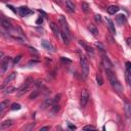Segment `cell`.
I'll use <instances>...</instances> for the list:
<instances>
[{
	"mask_svg": "<svg viewBox=\"0 0 131 131\" xmlns=\"http://www.w3.org/2000/svg\"><path fill=\"white\" fill-rule=\"evenodd\" d=\"M106 73L108 75V78H109V81L111 83L113 89L115 90L118 94H122L123 92V86L122 84L120 83V81L118 80L117 76L114 74V72L111 70V69H106Z\"/></svg>",
	"mask_w": 131,
	"mask_h": 131,
	"instance_id": "obj_1",
	"label": "cell"
},
{
	"mask_svg": "<svg viewBox=\"0 0 131 131\" xmlns=\"http://www.w3.org/2000/svg\"><path fill=\"white\" fill-rule=\"evenodd\" d=\"M33 83V78L32 77H28L26 79V81H25V83H24L19 88V90H18V95H23V94H25L27 91L29 90V88H30V86L31 84Z\"/></svg>",
	"mask_w": 131,
	"mask_h": 131,
	"instance_id": "obj_2",
	"label": "cell"
},
{
	"mask_svg": "<svg viewBox=\"0 0 131 131\" xmlns=\"http://www.w3.org/2000/svg\"><path fill=\"white\" fill-rule=\"evenodd\" d=\"M80 64H81V68H82V74H83L84 78H86L89 73V65H88V61L84 55L80 56Z\"/></svg>",
	"mask_w": 131,
	"mask_h": 131,
	"instance_id": "obj_3",
	"label": "cell"
},
{
	"mask_svg": "<svg viewBox=\"0 0 131 131\" xmlns=\"http://www.w3.org/2000/svg\"><path fill=\"white\" fill-rule=\"evenodd\" d=\"M60 28H61V32H63V33H65L66 35H67L69 38H70V36H71L70 28H69L67 20H66V19L64 18L63 15H61L60 18Z\"/></svg>",
	"mask_w": 131,
	"mask_h": 131,
	"instance_id": "obj_4",
	"label": "cell"
},
{
	"mask_svg": "<svg viewBox=\"0 0 131 131\" xmlns=\"http://www.w3.org/2000/svg\"><path fill=\"white\" fill-rule=\"evenodd\" d=\"M88 98H89V94H88V91L84 89L82 90V93H81V97H80V106L81 108H85L86 105L88 102Z\"/></svg>",
	"mask_w": 131,
	"mask_h": 131,
	"instance_id": "obj_5",
	"label": "cell"
},
{
	"mask_svg": "<svg viewBox=\"0 0 131 131\" xmlns=\"http://www.w3.org/2000/svg\"><path fill=\"white\" fill-rule=\"evenodd\" d=\"M101 61H102V65L103 67H105L106 69H113V64L112 61L110 60V58L106 55L105 53H102V57H101Z\"/></svg>",
	"mask_w": 131,
	"mask_h": 131,
	"instance_id": "obj_6",
	"label": "cell"
},
{
	"mask_svg": "<svg viewBox=\"0 0 131 131\" xmlns=\"http://www.w3.org/2000/svg\"><path fill=\"white\" fill-rule=\"evenodd\" d=\"M16 77V73H15V72H13V73H11V74H9L7 77H6V79L4 80V82H3V84L0 86V89H3V88H5V86L7 85V84H9L10 82H11L12 80H15V78Z\"/></svg>",
	"mask_w": 131,
	"mask_h": 131,
	"instance_id": "obj_7",
	"label": "cell"
},
{
	"mask_svg": "<svg viewBox=\"0 0 131 131\" xmlns=\"http://www.w3.org/2000/svg\"><path fill=\"white\" fill-rule=\"evenodd\" d=\"M19 13L20 16H27L29 15H32L33 11L32 10H30L27 6H20V7L19 8Z\"/></svg>",
	"mask_w": 131,
	"mask_h": 131,
	"instance_id": "obj_8",
	"label": "cell"
},
{
	"mask_svg": "<svg viewBox=\"0 0 131 131\" xmlns=\"http://www.w3.org/2000/svg\"><path fill=\"white\" fill-rule=\"evenodd\" d=\"M79 43H80V45L83 46V48H84V49H85L86 51H87V53L89 54V55H90V56H93V55H94V50L92 49V48H91L90 46H89V45H87V44H86V43L84 42V41L80 40V41H79Z\"/></svg>",
	"mask_w": 131,
	"mask_h": 131,
	"instance_id": "obj_9",
	"label": "cell"
},
{
	"mask_svg": "<svg viewBox=\"0 0 131 131\" xmlns=\"http://www.w3.org/2000/svg\"><path fill=\"white\" fill-rule=\"evenodd\" d=\"M106 25H108V28L110 30V32H111L112 34H115L116 29H115V25H114L113 20L111 19H109V18H106Z\"/></svg>",
	"mask_w": 131,
	"mask_h": 131,
	"instance_id": "obj_10",
	"label": "cell"
},
{
	"mask_svg": "<svg viewBox=\"0 0 131 131\" xmlns=\"http://www.w3.org/2000/svg\"><path fill=\"white\" fill-rule=\"evenodd\" d=\"M9 61H10V57L9 56L3 58V60H2V63H1V66H0V67H1V71L2 72H5L6 70H7Z\"/></svg>",
	"mask_w": 131,
	"mask_h": 131,
	"instance_id": "obj_11",
	"label": "cell"
},
{
	"mask_svg": "<svg viewBox=\"0 0 131 131\" xmlns=\"http://www.w3.org/2000/svg\"><path fill=\"white\" fill-rule=\"evenodd\" d=\"M12 121L11 120H6V121H3L2 123H0V130H5L8 129L9 127L12 126Z\"/></svg>",
	"mask_w": 131,
	"mask_h": 131,
	"instance_id": "obj_12",
	"label": "cell"
},
{
	"mask_svg": "<svg viewBox=\"0 0 131 131\" xmlns=\"http://www.w3.org/2000/svg\"><path fill=\"white\" fill-rule=\"evenodd\" d=\"M0 25H1L3 28L5 29H10L11 28V24L7 19H4V18H0Z\"/></svg>",
	"mask_w": 131,
	"mask_h": 131,
	"instance_id": "obj_13",
	"label": "cell"
},
{
	"mask_svg": "<svg viewBox=\"0 0 131 131\" xmlns=\"http://www.w3.org/2000/svg\"><path fill=\"white\" fill-rule=\"evenodd\" d=\"M116 22H117L118 25L122 26V25H124V24L127 22V19H126V16L124 15H119L116 16Z\"/></svg>",
	"mask_w": 131,
	"mask_h": 131,
	"instance_id": "obj_14",
	"label": "cell"
},
{
	"mask_svg": "<svg viewBox=\"0 0 131 131\" xmlns=\"http://www.w3.org/2000/svg\"><path fill=\"white\" fill-rule=\"evenodd\" d=\"M50 28L51 30L53 31V33H54V35H55V37H60V28L57 27V25L55 23H50Z\"/></svg>",
	"mask_w": 131,
	"mask_h": 131,
	"instance_id": "obj_15",
	"label": "cell"
},
{
	"mask_svg": "<svg viewBox=\"0 0 131 131\" xmlns=\"http://www.w3.org/2000/svg\"><path fill=\"white\" fill-rule=\"evenodd\" d=\"M119 7L117 5H110L108 8H106V10H108V12L110 13V15H115V13H117L119 11Z\"/></svg>",
	"mask_w": 131,
	"mask_h": 131,
	"instance_id": "obj_16",
	"label": "cell"
},
{
	"mask_svg": "<svg viewBox=\"0 0 131 131\" xmlns=\"http://www.w3.org/2000/svg\"><path fill=\"white\" fill-rule=\"evenodd\" d=\"M52 103H53V101H52V99L51 98H45V101H44L43 103L41 105V109L45 110L46 108H48V106H50Z\"/></svg>",
	"mask_w": 131,
	"mask_h": 131,
	"instance_id": "obj_17",
	"label": "cell"
},
{
	"mask_svg": "<svg viewBox=\"0 0 131 131\" xmlns=\"http://www.w3.org/2000/svg\"><path fill=\"white\" fill-rule=\"evenodd\" d=\"M66 5H67V8L69 11L74 12L75 11V4L74 2H72L71 0H66Z\"/></svg>",
	"mask_w": 131,
	"mask_h": 131,
	"instance_id": "obj_18",
	"label": "cell"
},
{
	"mask_svg": "<svg viewBox=\"0 0 131 131\" xmlns=\"http://www.w3.org/2000/svg\"><path fill=\"white\" fill-rule=\"evenodd\" d=\"M88 30L90 31V33H92V35L97 36V34H98V30H97V28H96V26H95V25H92V24H90V25L88 26Z\"/></svg>",
	"mask_w": 131,
	"mask_h": 131,
	"instance_id": "obj_19",
	"label": "cell"
},
{
	"mask_svg": "<svg viewBox=\"0 0 131 131\" xmlns=\"http://www.w3.org/2000/svg\"><path fill=\"white\" fill-rule=\"evenodd\" d=\"M41 44H42V46H43L44 48H45V49H47V50H53V46L49 43V41H47V40H43L42 42H41Z\"/></svg>",
	"mask_w": 131,
	"mask_h": 131,
	"instance_id": "obj_20",
	"label": "cell"
},
{
	"mask_svg": "<svg viewBox=\"0 0 131 131\" xmlns=\"http://www.w3.org/2000/svg\"><path fill=\"white\" fill-rule=\"evenodd\" d=\"M8 101H2V102H0V113L3 112L4 110L8 106Z\"/></svg>",
	"mask_w": 131,
	"mask_h": 131,
	"instance_id": "obj_21",
	"label": "cell"
},
{
	"mask_svg": "<svg viewBox=\"0 0 131 131\" xmlns=\"http://www.w3.org/2000/svg\"><path fill=\"white\" fill-rule=\"evenodd\" d=\"M81 7H82V10H83L84 12H89V5H88V3H86V2H82V4H81Z\"/></svg>",
	"mask_w": 131,
	"mask_h": 131,
	"instance_id": "obj_22",
	"label": "cell"
},
{
	"mask_svg": "<svg viewBox=\"0 0 131 131\" xmlns=\"http://www.w3.org/2000/svg\"><path fill=\"white\" fill-rule=\"evenodd\" d=\"M60 36L61 37H63V40H64V43L65 44H67V45H68V44L69 43H70V38H69L67 35H66V34L65 33H63V32H60Z\"/></svg>",
	"mask_w": 131,
	"mask_h": 131,
	"instance_id": "obj_23",
	"label": "cell"
},
{
	"mask_svg": "<svg viewBox=\"0 0 131 131\" xmlns=\"http://www.w3.org/2000/svg\"><path fill=\"white\" fill-rule=\"evenodd\" d=\"M41 86H42V81L41 80H37L34 82V87H35L36 90H38L39 88H41Z\"/></svg>",
	"mask_w": 131,
	"mask_h": 131,
	"instance_id": "obj_24",
	"label": "cell"
},
{
	"mask_svg": "<svg viewBox=\"0 0 131 131\" xmlns=\"http://www.w3.org/2000/svg\"><path fill=\"white\" fill-rule=\"evenodd\" d=\"M126 81L128 85H130L131 83V71H127L126 70Z\"/></svg>",
	"mask_w": 131,
	"mask_h": 131,
	"instance_id": "obj_25",
	"label": "cell"
},
{
	"mask_svg": "<svg viewBox=\"0 0 131 131\" xmlns=\"http://www.w3.org/2000/svg\"><path fill=\"white\" fill-rule=\"evenodd\" d=\"M16 90L15 87H13V86H11V87H7L6 88V91H5V93L6 94H10V93H13Z\"/></svg>",
	"mask_w": 131,
	"mask_h": 131,
	"instance_id": "obj_26",
	"label": "cell"
},
{
	"mask_svg": "<svg viewBox=\"0 0 131 131\" xmlns=\"http://www.w3.org/2000/svg\"><path fill=\"white\" fill-rule=\"evenodd\" d=\"M96 81H97L98 85H102L103 84V80H102V78H101V75L98 74V73H97V75H96Z\"/></svg>",
	"mask_w": 131,
	"mask_h": 131,
	"instance_id": "obj_27",
	"label": "cell"
},
{
	"mask_svg": "<svg viewBox=\"0 0 131 131\" xmlns=\"http://www.w3.org/2000/svg\"><path fill=\"white\" fill-rule=\"evenodd\" d=\"M22 108V106L20 105V103H12L11 105V110L12 111H15V110H20Z\"/></svg>",
	"mask_w": 131,
	"mask_h": 131,
	"instance_id": "obj_28",
	"label": "cell"
},
{
	"mask_svg": "<svg viewBox=\"0 0 131 131\" xmlns=\"http://www.w3.org/2000/svg\"><path fill=\"white\" fill-rule=\"evenodd\" d=\"M38 95H39V91H38V90H35V91L33 92V93H31V94H30L29 98H30V99H34V98H36Z\"/></svg>",
	"mask_w": 131,
	"mask_h": 131,
	"instance_id": "obj_29",
	"label": "cell"
},
{
	"mask_svg": "<svg viewBox=\"0 0 131 131\" xmlns=\"http://www.w3.org/2000/svg\"><path fill=\"white\" fill-rule=\"evenodd\" d=\"M125 110H126V116L129 117L130 116V105L128 101H126V106H125Z\"/></svg>",
	"mask_w": 131,
	"mask_h": 131,
	"instance_id": "obj_30",
	"label": "cell"
},
{
	"mask_svg": "<svg viewBox=\"0 0 131 131\" xmlns=\"http://www.w3.org/2000/svg\"><path fill=\"white\" fill-rule=\"evenodd\" d=\"M60 110V105H54L53 106H52V113H57L58 111Z\"/></svg>",
	"mask_w": 131,
	"mask_h": 131,
	"instance_id": "obj_31",
	"label": "cell"
},
{
	"mask_svg": "<svg viewBox=\"0 0 131 131\" xmlns=\"http://www.w3.org/2000/svg\"><path fill=\"white\" fill-rule=\"evenodd\" d=\"M95 129H96V127L92 125H87L83 127V130H95Z\"/></svg>",
	"mask_w": 131,
	"mask_h": 131,
	"instance_id": "obj_32",
	"label": "cell"
},
{
	"mask_svg": "<svg viewBox=\"0 0 131 131\" xmlns=\"http://www.w3.org/2000/svg\"><path fill=\"white\" fill-rule=\"evenodd\" d=\"M60 97H61V94L60 93H58V94H56L55 96H54V98L52 99V101H53V103H56L60 99Z\"/></svg>",
	"mask_w": 131,
	"mask_h": 131,
	"instance_id": "obj_33",
	"label": "cell"
},
{
	"mask_svg": "<svg viewBox=\"0 0 131 131\" xmlns=\"http://www.w3.org/2000/svg\"><path fill=\"white\" fill-rule=\"evenodd\" d=\"M94 20H95L96 23L101 24V15H94Z\"/></svg>",
	"mask_w": 131,
	"mask_h": 131,
	"instance_id": "obj_34",
	"label": "cell"
},
{
	"mask_svg": "<svg viewBox=\"0 0 131 131\" xmlns=\"http://www.w3.org/2000/svg\"><path fill=\"white\" fill-rule=\"evenodd\" d=\"M60 60L63 61V63H65V64H71V63H72L71 60H68V58H66V57H64V56L60 57Z\"/></svg>",
	"mask_w": 131,
	"mask_h": 131,
	"instance_id": "obj_35",
	"label": "cell"
},
{
	"mask_svg": "<svg viewBox=\"0 0 131 131\" xmlns=\"http://www.w3.org/2000/svg\"><path fill=\"white\" fill-rule=\"evenodd\" d=\"M95 45H96V47H98V48H99V50L101 51V53H103V52H105V50H103V49H105V48H103V46L101 45V43L96 42V43H95Z\"/></svg>",
	"mask_w": 131,
	"mask_h": 131,
	"instance_id": "obj_36",
	"label": "cell"
},
{
	"mask_svg": "<svg viewBox=\"0 0 131 131\" xmlns=\"http://www.w3.org/2000/svg\"><path fill=\"white\" fill-rule=\"evenodd\" d=\"M20 58H22V55H18V56H16L15 60H13V65H16V64H18L19 61L20 60Z\"/></svg>",
	"mask_w": 131,
	"mask_h": 131,
	"instance_id": "obj_37",
	"label": "cell"
},
{
	"mask_svg": "<svg viewBox=\"0 0 131 131\" xmlns=\"http://www.w3.org/2000/svg\"><path fill=\"white\" fill-rule=\"evenodd\" d=\"M29 50H30V52H31V53H34V54H36V55L38 54V51L35 49V48H33V47H29Z\"/></svg>",
	"mask_w": 131,
	"mask_h": 131,
	"instance_id": "obj_38",
	"label": "cell"
},
{
	"mask_svg": "<svg viewBox=\"0 0 131 131\" xmlns=\"http://www.w3.org/2000/svg\"><path fill=\"white\" fill-rule=\"evenodd\" d=\"M7 7H8L10 10H11V11H13V12H15V13H16V12H18V10H16L15 7H13L12 5H7Z\"/></svg>",
	"mask_w": 131,
	"mask_h": 131,
	"instance_id": "obj_39",
	"label": "cell"
},
{
	"mask_svg": "<svg viewBox=\"0 0 131 131\" xmlns=\"http://www.w3.org/2000/svg\"><path fill=\"white\" fill-rule=\"evenodd\" d=\"M126 70L127 71H131V64H130V61H127V63H126Z\"/></svg>",
	"mask_w": 131,
	"mask_h": 131,
	"instance_id": "obj_40",
	"label": "cell"
},
{
	"mask_svg": "<svg viewBox=\"0 0 131 131\" xmlns=\"http://www.w3.org/2000/svg\"><path fill=\"white\" fill-rule=\"evenodd\" d=\"M50 128H51L50 126H44V127H41L39 130H40V131H44V130H49Z\"/></svg>",
	"mask_w": 131,
	"mask_h": 131,
	"instance_id": "obj_41",
	"label": "cell"
},
{
	"mask_svg": "<svg viewBox=\"0 0 131 131\" xmlns=\"http://www.w3.org/2000/svg\"><path fill=\"white\" fill-rule=\"evenodd\" d=\"M42 23H43V18H41V16H40V18L36 20V24H37V25H40V24H42Z\"/></svg>",
	"mask_w": 131,
	"mask_h": 131,
	"instance_id": "obj_42",
	"label": "cell"
},
{
	"mask_svg": "<svg viewBox=\"0 0 131 131\" xmlns=\"http://www.w3.org/2000/svg\"><path fill=\"white\" fill-rule=\"evenodd\" d=\"M69 128H70V129H72V130H75L76 129V126L75 125H72V124H69Z\"/></svg>",
	"mask_w": 131,
	"mask_h": 131,
	"instance_id": "obj_43",
	"label": "cell"
},
{
	"mask_svg": "<svg viewBox=\"0 0 131 131\" xmlns=\"http://www.w3.org/2000/svg\"><path fill=\"white\" fill-rule=\"evenodd\" d=\"M32 128H34V124H31L30 126H28V127H26L25 129H27V130H30V129H32Z\"/></svg>",
	"mask_w": 131,
	"mask_h": 131,
	"instance_id": "obj_44",
	"label": "cell"
},
{
	"mask_svg": "<svg viewBox=\"0 0 131 131\" xmlns=\"http://www.w3.org/2000/svg\"><path fill=\"white\" fill-rule=\"evenodd\" d=\"M37 63H39V61H38V60H30L29 61V65H34V64H37Z\"/></svg>",
	"mask_w": 131,
	"mask_h": 131,
	"instance_id": "obj_45",
	"label": "cell"
},
{
	"mask_svg": "<svg viewBox=\"0 0 131 131\" xmlns=\"http://www.w3.org/2000/svg\"><path fill=\"white\" fill-rule=\"evenodd\" d=\"M3 56H4V54H3L2 51H0V60H1L2 58H3Z\"/></svg>",
	"mask_w": 131,
	"mask_h": 131,
	"instance_id": "obj_46",
	"label": "cell"
},
{
	"mask_svg": "<svg viewBox=\"0 0 131 131\" xmlns=\"http://www.w3.org/2000/svg\"><path fill=\"white\" fill-rule=\"evenodd\" d=\"M130 41H131L130 38H127V44H128V46H130Z\"/></svg>",
	"mask_w": 131,
	"mask_h": 131,
	"instance_id": "obj_47",
	"label": "cell"
},
{
	"mask_svg": "<svg viewBox=\"0 0 131 131\" xmlns=\"http://www.w3.org/2000/svg\"><path fill=\"white\" fill-rule=\"evenodd\" d=\"M0 1H1V2H7L8 0H0Z\"/></svg>",
	"mask_w": 131,
	"mask_h": 131,
	"instance_id": "obj_48",
	"label": "cell"
},
{
	"mask_svg": "<svg viewBox=\"0 0 131 131\" xmlns=\"http://www.w3.org/2000/svg\"><path fill=\"white\" fill-rule=\"evenodd\" d=\"M54 1H57V0H54Z\"/></svg>",
	"mask_w": 131,
	"mask_h": 131,
	"instance_id": "obj_49",
	"label": "cell"
}]
</instances>
